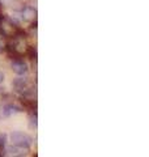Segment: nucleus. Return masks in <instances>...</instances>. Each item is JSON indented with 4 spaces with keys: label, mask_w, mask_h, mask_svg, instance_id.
Wrapping results in <instances>:
<instances>
[{
    "label": "nucleus",
    "mask_w": 149,
    "mask_h": 157,
    "mask_svg": "<svg viewBox=\"0 0 149 157\" xmlns=\"http://www.w3.org/2000/svg\"><path fill=\"white\" fill-rule=\"evenodd\" d=\"M11 141L13 145L20 147V148L24 149H29L33 144V139L28 134H24V132L20 131H14L11 134Z\"/></svg>",
    "instance_id": "f257e3e1"
},
{
    "label": "nucleus",
    "mask_w": 149,
    "mask_h": 157,
    "mask_svg": "<svg viewBox=\"0 0 149 157\" xmlns=\"http://www.w3.org/2000/svg\"><path fill=\"white\" fill-rule=\"evenodd\" d=\"M20 16H21V20H24V21L33 22V21H36V20H37V9L34 7L26 6V7H24L21 9Z\"/></svg>",
    "instance_id": "f03ea898"
},
{
    "label": "nucleus",
    "mask_w": 149,
    "mask_h": 157,
    "mask_svg": "<svg viewBox=\"0 0 149 157\" xmlns=\"http://www.w3.org/2000/svg\"><path fill=\"white\" fill-rule=\"evenodd\" d=\"M12 70L14 73H17L18 76H22V75H26L28 73V66L21 59H14L12 62Z\"/></svg>",
    "instance_id": "7ed1b4c3"
},
{
    "label": "nucleus",
    "mask_w": 149,
    "mask_h": 157,
    "mask_svg": "<svg viewBox=\"0 0 149 157\" xmlns=\"http://www.w3.org/2000/svg\"><path fill=\"white\" fill-rule=\"evenodd\" d=\"M4 111H6V115L8 117H12L14 114H18L21 113V107L17 106V105H13V104H8V105H4Z\"/></svg>",
    "instance_id": "20e7f679"
},
{
    "label": "nucleus",
    "mask_w": 149,
    "mask_h": 157,
    "mask_svg": "<svg viewBox=\"0 0 149 157\" xmlns=\"http://www.w3.org/2000/svg\"><path fill=\"white\" fill-rule=\"evenodd\" d=\"M25 151L28 149H24V148H20V147H16V145H12V147H8L7 148V152L9 156H25Z\"/></svg>",
    "instance_id": "39448f33"
},
{
    "label": "nucleus",
    "mask_w": 149,
    "mask_h": 157,
    "mask_svg": "<svg viewBox=\"0 0 149 157\" xmlns=\"http://www.w3.org/2000/svg\"><path fill=\"white\" fill-rule=\"evenodd\" d=\"M26 52H28V55H29V58H30L32 60H37L38 54H37V48L34 46H28L26 47Z\"/></svg>",
    "instance_id": "423d86ee"
},
{
    "label": "nucleus",
    "mask_w": 149,
    "mask_h": 157,
    "mask_svg": "<svg viewBox=\"0 0 149 157\" xmlns=\"http://www.w3.org/2000/svg\"><path fill=\"white\" fill-rule=\"evenodd\" d=\"M29 119H30V127H32V128L36 130L37 127H38V118H37V113H32V114H30V118H29Z\"/></svg>",
    "instance_id": "0eeeda50"
},
{
    "label": "nucleus",
    "mask_w": 149,
    "mask_h": 157,
    "mask_svg": "<svg viewBox=\"0 0 149 157\" xmlns=\"http://www.w3.org/2000/svg\"><path fill=\"white\" fill-rule=\"evenodd\" d=\"M7 141H8V136L7 134L0 132V149H4L7 147Z\"/></svg>",
    "instance_id": "6e6552de"
},
{
    "label": "nucleus",
    "mask_w": 149,
    "mask_h": 157,
    "mask_svg": "<svg viewBox=\"0 0 149 157\" xmlns=\"http://www.w3.org/2000/svg\"><path fill=\"white\" fill-rule=\"evenodd\" d=\"M4 118H7L6 111H4V106L0 105V119H4Z\"/></svg>",
    "instance_id": "1a4fd4ad"
},
{
    "label": "nucleus",
    "mask_w": 149,
    "mask_h": 157,
    "mask_svg": "<svg viewBox=\"0 0 149 157\" xmlns=\"http://www.w3.org/2000/svg\"><path fill=\"white\" fill-rule=\"evenodd\" d=\"M3 81H4V73L0 72V84H3Z\"/></svg>",
    "instance_id": "9d476101"
},
{
    "label": "nucleus",
    "mask_w": 149,
    "mask_h": 157,
    "mask_svg": "<svg viewBox=\"0 0 149 157\" xmlns=\"http://www.w3.org/2000/svg\"><path fill=\"white\" fill-rule=\"evenodd\" d=\"M4 48H6V47H4L3 42H0V52H3V51H4Z\"/></svg>",
    "instance_id": "9b49d317"
},
{
    "label": "nucleus",
    "mask_w": 149,
    "mask_h": 157,
    "mask_svg": "<svg viewBox=\"0 0 149 157\" xmlns=\"http://www.w3.org/2000/svg\"><path fill=\"white\" fill-rule=\"evenodd\" d=\"M2 11H3V6H2V3H0V16H2Z\"/></svg>",
    "instance_id": "f8f14e48"
},
{
    "label": "nucleus",
    "mask_w": 149,
    "mask_h": 157,
    "mask_svg": "<svg viewBox=\"0 0 149 157\" xmlns=\"http://www.w3.org/2000/svg\"><path fill=\"white\" fill-rule=\"evenodd\" d=\"M0 156H2V153H0Z\"/></svg>",
    "instance_id": "ddd939ff"
}]
</instances>
